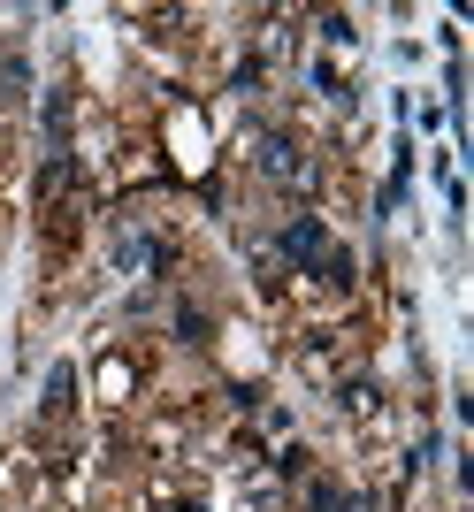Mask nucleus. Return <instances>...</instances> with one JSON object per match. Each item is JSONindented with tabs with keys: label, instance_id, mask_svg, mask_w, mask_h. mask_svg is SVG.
<instances>
[{
	"label": "nucleus",
	"instance_id": "obj_1",
	"mask_svg": "<svg viewBox=\"0 0 474 512\" xmlns=\"http://www.w3.org/2000/svg\"><path fill=\"white\" fill-rule=\"evenodd\" d=\"M260 176H268V184H291V192H306V184H314V161H306V153L291 146L283 130H268V138H260Z\"/></svg>",
	"mask_w": 474,
	"mask_h": 512
},
{
	"label": "nucleus",
	"instance_id": "obj_2",
	"mask_svg": "<svg viewBox=\"0 0 474 512\" xmlns=\"http://www.w3.org/2000/svg\"><path fill=\"white\" fill-rule=\"evenodd\" d=\"M291 268H329V230L314 222V214H291V230H283V245H276Z\"/></svg>",
	"mask_w": 474,
	"mask_h": 512
},
{
	"label": "nucleus",
	"instance_id": "obj_3",
	"mask_svg": "<svg viewBox=\"0 0 474 512\" xmlns=\"http://www.w3.org/2000/svg\"><path fill=\"white\" fill-rule=\"evenodd\" d=\"M153 260H161V245H153V237H115V268H123V276H146Z\"/></svg>",
	"mask_w": 474,
	"mask_h": 512
},
{
	"label": "nucleus",
	"instance_id": "obj_4",
	"mask_svg": "<svg viewBox=\"0 0 474 512\" xmlns=\"http://www.w3.org/2000/svg\"><path fill=\"white\" fill-rule=\"evenodd\" d=\"M31 92V69H23V54H0V100H23Z\"/></svg>",
	"mask_w": 474,
	"mask_h": 512
},
{
	"label": "nucleus",
	"instance_id": "obj_5",
	"mask_svg": "<svg viewBox=\"0 0 474 512\" xmlns=\"http://www.w3.org/2000/svg\"><path fill=\"white\" fill-rule=\"evenodd\" d=\"M69 390H77V375H69V367H54V375H46V406L62 413V406H69Z\"/></svg>",
	"mask_w": 474,
	"mask_h": 512
},
{
	"label": "nucleus",
	"instance_id": "obj_6",
	"mask_svg": "<svg viewBox=\"0 0 474 512\" xmlns=\"http://www.w3.org/2000/svg\"><path fill=\"white\" fill-rule=\"evenodd\" d=\"M322 39L329 46H352V16H322Z\"/></svg>",
	"mask_w": 474,
	"mask_h": 512
}]
</instances>
